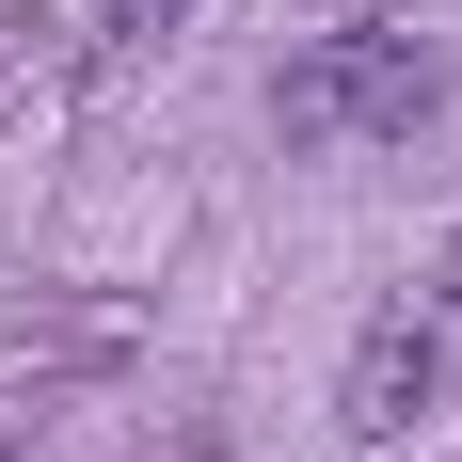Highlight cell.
<instances>
[{"label":"cell","mask_w":462,"mask_h":462,"mask_svg":"<svg viewBox=\"0 0 462 462\" xmlns=\"http://www.w3.org/2000/svg\"><path fill=\"white\" fill-rule=\"evenodd\" d=\"M430 112H447V48L430 32H303L272 64V128L303 143V160H351V143H415Z\"/></svg>","instance_id":"1"},{"label":"cell","mask_w":462,"mask_h":462,"mask_svg":"<svg viewBox=\"0 0 462 462\" xmlns=\"http://www.w3.org/2000/svg\"><path fill=\"white\" fill-rule=\"evenodd\" d=\"M430 399H447V319H430V303H383V319L351 335V367H335V430H351V447H399Z\"/></svg>","instance_id":"2"},{"label":"cell","mask_w":462,"mask_h":462,"mask_svg":"<svg viewBox=\"0 0 462 462\" xmlns=\"http://www.w3.org/2000/svg\"><path fill=\"white\" fill-rule=\"evenodd\" d=\"M176 16H191V0H80V32H96V48H160Z\"/></svg>","instance_id":"3"},{"label":"cell","mask_w":462,"mask_h":462,"mask_svg":"<svg viewBox=\"0 0 462 462\" xmlns=\"http://www.w3.org/2000/svg\"><path fill=\"white\" fill-rule=\"evenodd\" d=\"M447 303H462V239H447Z\"/></svg>","instance_id":"4"}]
</instances>
